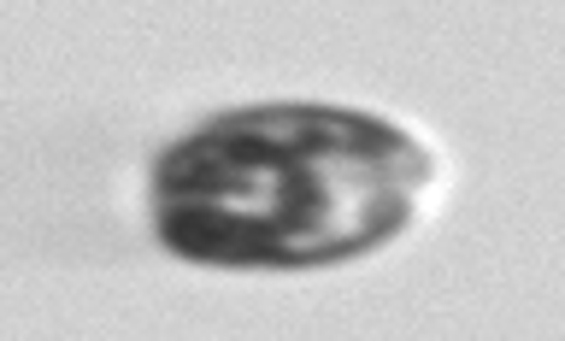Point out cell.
<instances>
[{
	"label": "cell",
	"instance_id": "cell-1",
	"mask_svg": "<svg viewBox=\"0 0 565 341\" xmlns=\"http://www.w3.org/2000/svg\"><path fill=\"white\" fill-rule=\"evenodd\" d=\"M436 159L395 118L254 100L201 118L153 159L148 212L171 259L206 271H324L418 219Z\"/></svg>",
	"mask_w": 565,
	"mask_h": 341
}]
</instances>
